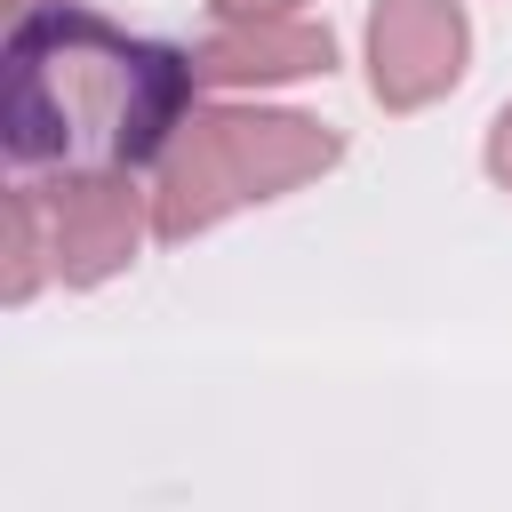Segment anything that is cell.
Masks as SVG:
<instances>
[{"label":"cell","instance_id":"3957f363","mask_svg":"<svg viewBox=\"0 0 512 512\" xmlns=\"http://www.w3.org/2000/svg\"><path fill=\"white\" fill-rule=\"evenodd\" d=\"M472 64V16L456 0H376L368 8V96L384 112L440 104Z\"/></svg>","mask_w":512,"mask_h":512},{"label":"cell","instance_id":"ba28073f","mask_svg":"<svg viewBox=\"0 0 512 512\" xmlns=\"http://www.w3.org/2000/svg\"><path fill=\"white\" fill-rule=\"evenodd\" d=\"M304 0H208L216 24H256V16H296Z\"/></svg>","mask_w":512,"mask_h":512},{"label":"cell","instance_id":"9c48e42d","mask_svg":"<svg viewBox=\"0 0 512 512\" xmlns=\"http://www.w3.org/2000/svg\"><path fill=\"white\" fill-rule=\"evenodd\" d=\"M56 8H80V0H8V24H32V16H56Z\"/></svg>","mask_w":512,"mask_h":512},{"label":"cell","instance_id":"277c9868","mask_svg":"<svg viewBox=\"0 0 512 512\" xmlns=\"http://www.w3.org/2000/svg\"><path fill=\"white\" fill-rule=\"evenodd\" d=\"M48 208V240H56V280L64 288H104L136 264L144 232H152V192L120 168L104 176H56L40 184Z\"/></svg>","mask_w":512,"mask_h":512},{"label":"cell","instance_id":"8992f818","mask_svg":"<svg viewBox=\"0 0 512 512\" xmlns=\"http://www.w3.org/2000/svg\"><path fill=\"white\" fill-rule=\"evenodd\" d=\"M48 272H56V240H48L40 184H8V280H0V296L8 304H32Z\"/></svg>","mask_w":512,"mask_h":512},{"label":"cell","instance_id":"7a4b0ae2","mask_svg":"<svg viewBox=\"0 0 512 512\" xmlns=\"http://www.w3.org/2000/svg\"><path fill=\"white\" fill-rule=\"evenodd\" d=\"M344 160V136L288 104H208L176 128L160 176H152V232L192 240L216 232L240 208H264Z\"/></svg>","mask_w":512,"mask_h":512},{"label":"cell","instance_id":"5b68a950","mask_svg":"<svg viewBox=\"0 0 512 512\" xmlns=\"http://www.w3.org/2000/svg\"><path fill=\"white\" fill-rule=\"evenodd\" d=\"M200 88H280V80H320L336 72V32L312 16H256V24H216L192 48Z\"/></svg>","mask_w":512,"mask_h":512},{"label":"cell","instance_id":"6da1fadb","mask_svg":"<svg viewBox=\"0 0 512 512\" xmlns=\"http://www.w3.org/2000/svg\"><path fill=\"white\" fill-rule=\"evenodd\" d=\"M192 56L136 40L88 8H56L32 24H8V152L16 168L56 176H136L144 160H168L176 128L192 120Z\"/></svg>","mask_w":512,"mask_h":512},{"label":"cell","instance_id":"52a82bcc","mask_svg":"<svg viewBox=\"0 0 512 512\" xmlns=\"http://www.w3.org/2000/svg\"><path fill=\"white\" fill-rule=\"evenodd\" d=\"M480 168H488V184H496V192H512V96H504V104H496V120H488Z\"/></svg>","mask_w":512,"mask_h":512}]
</instances>
